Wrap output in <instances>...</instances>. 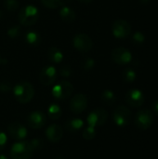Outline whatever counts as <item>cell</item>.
Returning <instances> with one entry per match:
<instances>
[{
  "instance_id": "6da1fadb",
  "label": "cell",
  "mask_w": 158,
  "mask_h": 159,
  "mask_svg": "<svg viewBox=\"0 0 158 159\" xmlns=\"http://www.w3.org/2000/svg\"><path fill=\"white\" fill-rule=\"evenodd\" d=\"M13 94L20 103H28L34 95V89L28 81H20L13 88Z\"/></svg>"
},
{
  "instance_id": "7a4b0ae2",
  "label": "cell",
  "mask_w": 158,
  "mask_h": 159,
  "mask_svg": "<svg viewBox=\"0 0 158 159\" xmlns=\"http://www.w3.org/2000/svg\"><path fill=\"white\" fill-rule=\"evenodd\" d=\"M39 18V10L35 6L27 5L22 7L18 15L19 22L23 26L34 25Z\"/></svg>"
},
{
  "instance_id": "3957f363",
  "label": "cell",
  "mask_w": 158,
  "mask_h": 159,
  "mask_svg": "<svg viewBox=\"0 0 158 159\" xmlns=\"http://www.w3.org/2000/svg\"><path fill=\"white\" fill-rule=\"evenodd\" d=\"M32 144L28 141H20L13 144L10 150L11 159H30L34 154Z\"/></svg>"
},
{
  "instance_id": "277c9868",
  "label": "cell",
  "mask_w": 158,
  "mask_h": 159,
  "mask_svg": "<svg viewBox=\"0 0 158 159\" xmlns=\"http://www.w3.org/2000/svg\"><path fill=\"white\" fill-rule=\"evenodd\" d=\"M74 92V86L69 81H61L52 89V95L56 100L64 101L68 99Z\"/></svg>"
},
{
  "instance_id": "5b68a950",
  "label": "cell",
  "mask_w": 158,
  "mask_h": 159,
  "mask_svg": "<svg viewBox=\"0 0 158 159\" xmlns=\"http://www.w3.org/2000/svg\"><path fill=\"white\" fill-rule=\"evenodd\" d=\"M153 122H154V114L148 109L140 110L135 116V119H134L135 126L142 130H145L149 129L152 126Z\"/></svg>"
},
{
  "instance_id": "8992f818",
  "label": "cell",
  "mask_w": 158,
  "mask_h": 159,
  "mask_svg": "<svg viewBox=\"0 0 158 159\" xmlns=\"http://www.w3.org/2000/svg\"><path fill=\"white\" fill-rule=\"evenodd\" d=\"M74 48L82 53H87L90 51L93 48V42L91 38L86 34H78L73 38Z\"/></svg>"
},
{
  "instance_id": "52a82bcc",
  "label": "cell",
  "mask_w": 158,
  "mask_h": 159,
  "mask_svg": "<svg viewBox=\"0 0 158 159\" xmlns=\"http://www.w3.org/2000/svg\"><path fill=\"white\" fill-rule=\"evenodd\" d=\"M108 118V113L102 108H96L88 116V123L90 127L102 126Z\"/></svg>"
},
{
  "instance_id": "ba28073f",
  "label": "cell",
  "mask_w": 158,
  "mask_h": 159,
  "mask_svg": "<svg viewBox=\"0 0 158 159\" xmlns=\"http://www.w3.org/2000/svg\"><path fill=\"white\" fill-rule=\"evenodd\" d=\"M131 33L130 24L125 20H117L113 24V34L119 39L127 38Z\"/></svg>"
},
{
  "instance_id": "9c48e42d",
  "label": "cell",
  "mask_w": 158,
  "mask_h": 159,
  "mask_svg": "<svg viewBox=\"0 0 158 159\" xmlns=\"http://www.w3.org/2000/svg\"><path fill=\"white\" fill-rule=\"evenodd\" d=\"M113 117L116 125L121 127L127 126L131 118V111L128 107L120 105L115 110Z\"/></svg>"
},
{
  "instance_id": "30bf717a",
  "label": "cell",
  "mask_w": 158,
  "mask_h": 159,
  "mask_svg": "<svg viewBox=\"0 0 158 159\" xmlns=\"http://www.w3.org/2000/svg\"><path fill=\"white\" fill-rule=\"evenodd\" d=\"M112 60L120 65H125L132 61V55L126 48H116L112 51Z\"/></svg>"
},
{
  "instance_id": "8fae6325",
  "label": "cell",
  "mask_w": 158,
  "mask_h": 159,
  "mask_svg": "<svg viewBox=\"0 0 158 159\" xmlns=\"http://www.w3.org/2000/svg\"><path fill=\"white\" fill-rule=\"evenodd\" d=\"M88 98L85 94H75L70 102V109L74 114H81L87 109Z\"/></svg>"
},
{
  "instance_id": "7c38bea8",
  "label": "cell",
  "mask_w": 158,
  "mask_h": 159,
  "mask_svg": "<svg viewBox=\"0 0 158 159\" xmlns=\"http://www.w3.org/2000/svg\"><path fill=\"white\" fill-rule=\"evenodd\" d=\"M58 77L57 70L53 66H46L42 69L39 75V80L44 86L52 85Z\"/></svg>"
},
{
  "instance_id": "4fadbf2b",
  "label": "cell",
  "mask_w": 158,
  "mask_h": 159,
  "mask_svg": "<svg viewBox=\"0 0 158 159\" xmlns=\"http://www.w3.org/2000/svg\"><path fill=\"white\" fill-rule=\"evenodd\" d=\"M7 131H8L9 136L12 139L17 140V141H22L27 136L26 128L20 122L10 123L7 127Z\"/></svg>"
},
{
  "instance_id": "5bb4252c",
  "label": "cell",
  "mask_w": 158,
  "mask_h": 159,
  "mask_svg": "<svg viewBox=\"0 0 158 159\" xmlns=\"http://www.w3.org/2000/svg\"><path fill=\"white\" fill-rule=\"evenodd\" d=\"M46 121H47V118H46L45 114L40 111L32 112L27 118L28 126L33 129H41L46 124Z\"/></svg>"
},
{
  "instance_id": "9a60e30c",
  "label": "cell",
  "mask_w": 158,
  "mask_h": 159,
  "mask_svg": "<svg viewBox=\"0 0 158 159\" xmlns=\"http://www.w3.org/2000/svg\"><path fill=\"white\" fill-rule=\"evenodd\" d=\"M126 101L132 107H141L144 102V95L141 90L133 89L128 91Z\"/></svg>"
},
{
  "instance_id": "2e32d148",
  "label": "cell",
  "mask_w": 158,
  "mask_h": 159,
  "mask_svg": "<svg viewBox=\"0 0 158 159\" xmlns=\"http://www.w3.org/2000/svg\"><path fill=\"white\" fill-rule=\"evenodd\" d=\"M46 136L47 139L51 143H59L63 136L62 128L58 124H52L47 129Z\"/></svg>"
},
{
  "instance_id": "e0dca14e",
  "label": "cell",
  "mask_w": 158,
  "mask_h": 159,
  "mask_svg": "<svg viewBox=\"0 0 158 159\" xmlns=\"http://www.w3.org/2000/svg\"><path fill=\"white\" fill-rule=\"evenodd\" d=\"M59 13H60L61 19L65 22H73L76 18V14L74 10H73L69 7H62L60 9Z\"/></svg>"
},
{
  "instance_id": "ac0fdd59",
  "label": "cell",
  "mask_w": 158,
  "mask_h": 159,
  "mask_svg": "<svg viewBox=\"0 0 158 159\" xmlns=\"http://www.w3.org/2000/svg\"><path fill=\"white\" fill-rule=\"evenodd\" d=\"M84 127V121L80 118H71L65 123V129L69 132H76Z\"/></svg>"
},
{
  "instance_id": "d6986e66",
  "label": "cell",
  "mask_w": 158,
  "mask_h": 159,
  "mask_svg": "<svg viewBox=\"0 0 158 159\" xmlns=\"http://www.w3.org/2000/svg\"><path fill=\"white\" fill-rule=\"evenodd\" d=\"M47 57L49 59L50 61L54 62V63H60L62 60H63V54L62 52L55 48V47H51L48 51H47Z\"/></svg>"
},
{
  "instance_id": "ffe728a7",
  "label": "cell",
  "mask_w": 158,
  "mask_h": 159,
  "mask_svg": "<svg viewBox=\"0 0 158 159\" xmlns=\"http://www.w3.org/2000/svg\"><path fill=\"white\" fill-rule=\"evenodd\" d=\"M25 40L31 46H37L40 43V34L34 31H28L25 34Z\"/></svg>"
},
{
  "instance_id": "44dd1931",
  "label": "cell",
  "mask_w": 158,
  "mask_h": 159,
  "mask_svg": "<svg viewBox=\"0 0 158 159\" xmlns=\"http://www.w3.org/2000/svg\"><path fill=\"white\" fill-rule=\"evenodd\" d=\"M47 116H49V118H51L53 120H58L61 116V107L56 103L50 104L48 106V109H47Z\"/></svg>"
},
{
  "instance_id": "7402d4cb",
  "label": "cell",
  "mask_w": 158,
  "mask_h": 159,
  "mask_svg": "<svg viewBox=\"0 0 158 159\" xmlns=\"http://www.w3.org/2000/svg\"><path fill=\"white\" fill-rule=\"evenodd\" d=\"M102 100L104 103L108 105H112L115 102V95L111 90H105L102 94Z\"/></svg>"
},
{
  "instance_id": "603a6c76",
  "label": "cell",
  "mask_w": 158,
  "mask_h": 159,
  "mask_svg": "<svg viewBox=\"0 0 158 159\" xmlns=\"http://www.w3.org/2000/svg\"><path fill=\"white\" fill-rule=\"evenodd\" d=\"M122 77L123 79L128 82V83H131L136 79V73L133 69L131 68H127L123 71L122 73Z\"/></svg>"
},
{
  "instance_id": "cb8c5ba5",
  "label": "cell",
  "mask_w": 158,
  "mask_h": 159,
  "mask_svg": "<svg viewBox=\"0 0 158 159\" xmlns=\"http://www.w3.org/2000/svg\"><path fill=\"white\" fill-rule=\"evenodd\" d=\"M4 7L8 11H15L19 8L20 4L17 0H4Z\"/></svg>"
},
{
  "instance_id": "d4e9b609",
  "label": "cell",
  "mask_w": 158,
  "mask_h": 159,
  "mask_svg": "<svg viewBox=\"0 0 158 159\" xmlns=\"http://www.w3.org/2000/svg\"><path fill=\"white\" fill-rule=\"evenodd\" d=\"M95 136H96V131H95V128H93V127L88 126L83 131V137L86 140H92Z\"/></svg>"
},
{
  "instance_id": "484cf974",
  "label": "cell",
  "mask_w": 158,
  "mask_h": 159,
  "mask_svg": "<svg viewBox=\"0 0 158 159\" xmlns=\"http://www.w3.org/2000/svg\"><path fill=\"white\" fill-rule=\"evenodd\" d=\"M42 4L48 8H57L61 6V0H41Z\"/></svg>"
},
{
  "instance_id": "4316f807",
  "label": "cell",
  "mask_w": 158,
  "mask_h": 159,
  "mask_svg": "<svg viewBox=\"0 0 158 159\" xmlns=\"http://www.w3.org/2000/svg\"><path fill=\"white\" fill-rule=\"evenodd\" d=\"M94 66H95V61H94L92 58H90V57L84 59V61H82V68H83L84 70L89 71V70H91Z\"/></svg>"
},
{
  "instance_id": "83f0119b",
  "label": "cell",
  "mask_w": 158,
  "mask_h": 159,
  "mask_svg": "<svg viewBox=\"0 0 158 159\" xmlns=\"http://www.w3.org/2000/svg\"><path fill=\"white\" fill-rule=\"evenodd\" d=\"M20 27L19 26H12L7 30V35L10 38H16L20 35Z\"/></svg>"
},
{
  "instance_id": "f1b7e54d",
  "label": "cell",
  "mask_w": 158,
  "mask_h": 159,
  "mask_svg": "<svg viewBox=\"0 0 158 159\" xmlns=\"http://www.w3.org/2000/svg\"><path fill=\"white\" fill-rule=\"evenodd\" d=\"M132 40L134 43L136 44H142V42H144L145 40V36L142 32H136L133 35H132Z\"/></svg>"
},
{
  "instance_id": "f546056e",
  "label": "cell",
  "mask_w": 158,
  "mask_h": 159,
  "mask_svg": "<svg viewBox=\"0 0 158 159\" xmlns=\"http://www.w3.org/2000/svg\"><path fill=\"white\" fill-rule=\"evenodd\" d=\"M31 144H32V147L34 149V151H36V150H40L42 147H43V141L40 139V138H36V139H33L32 141H30Z\"/></svg>"
},
{
  "instance_id": "4dcf8cb0",
  "label": "cell",
  "mask_w": 158,
  "mask_h": 159,
  "mask_svg": "<svg viewBox=\"0 0 158 159\" xmlns=\"http://www.w3.org/2000/svg\"><path fill=\"white\" fill-rule=\"evenodd\" d=\"M60 74H61V75L63 76V77H69V76L72 75V69H71L70 66H67V65L62 66V67L60 69Z\"/></svg>"
},
{
  "instance_id": "1f68e13d",
  "label": "cell",
  "mask_w": 158,
  "mask_h": 159,
  "mask_svg": "<svg viewBox=\"0 0 158 159\" xmlns=\"http://www.w3.org/2000/svg\"><path fill=\"white\" fill-rule=\"evenodd\" d=\"M11 85L8 81H2L0 82V91L2 92H8L11 90Z\"/></svg>"
},
{
  "instance_id": "d6a6232c",
  "label": "cell",
  "mask_w": 158,
  "mask_h": 159,
  "mask_svg": "<svg viewBox=\"0 0 158 159\" xmlns=\"http://www.w3.org/2000/svg\"><path fill=\"white\" fill-rule=\"evenodd\" d=\"M7 135L3 131H0V151L4 149L5 145L7 144Z\"/></svg>"
},
{
  "instance_id": "836d02e7",
  "label": "cell",
  "mask_w": 158,
  "mask_h": 159,
  "mask_svg": "<svg viewBox=\"0 0 158 159\" xmlns=\"http://www.w3.org/2000/svg\"><path fill=\"white\" fill-rule=\"evenodd\" d=\"M78 1H80V2H82V3H90V2H92L93 0H78Z\"/></svg>"
},
{
  "instance_id": "e575fe53",
  "label": "cell",
  "mask_w": 158,
  "mask_h": 159,
  "mask_svg": "<svg viewBox=\"0 0 158 159\" xmlns=\"http://www.w3.org/2000/svg\"><path fill=\"white\" fill-rule=\"evenodd\" d=\"M155 110H156V114H158V102H156V104H155Z\"/></svg>"
},
{
  "instance_id": "d590c367",
  "label": "cell",
  "mask_w": 158,
  "mask_h": 159,
  "mask_svg": "<svg viewBox=\"0 0 158 159\" xmlns=\"http://www.w3.org/2000/svg\"><path fill=\"white\" fill-rule=\"evenodd\" d=\"M140 1H141V3H142V4H147V3L150 2V0H140Z\"/></svg>"
},
{
  "instance_id": "8d00e7d4",
  "label": "cell",
  "mask_w": 158,
  "mask_h": 159,
  "mask_svg": "<svg viewBox=\"0 0 158 159\" xmlns=\"http://www.w3.org/2000/svg\"><path fill=\"white\" fill-rule=\"evenodd\" d=\"M0 159H7V157L4 155H0Z\"/></svg>"
},
{
  "instance_id": "74e56055",
  "label": "cell",
  "mask_w": 158,
  "mask_h": 159,
  "mask_svg": "<svg viewBox=\"0 0 158 159\" xmlns=\"http://www.w3.org/2000/svg\"><path fill=\"white\" fill-rule=\"evenodd\" d=\"M55 159H64V158H63L62 157H61V156H60V157H57Z\"/></svg>"
},
{
  "instance_id": "f35d334b",
  "label": "cell",
  "mask_w": 158,
  "mask_h": 159,
  "mask_svg": "<svg viewBox=\"0 0 158 159\" xmlns=\"http://www.w3.org/2000/svg\"><path fill=\"white\" fill-rule=\"evenodd\" d=\"M2 15H3V14H2V12H1V11H0V20H1V19H2Z\"/></svg>"
},
{
  "instance_id": "ab89813d",
  "label": "cell",
  "mask_w": 158,
  "mask_h": 159,
  "mask_svg": "<svg viewBox=\"0 0 158 159\" xmlns=\"http://www.w3.org/2000/svg\"><path fill=\"white\" fill-rule=\"evenodd\" d=\"M0 63H1V56H0Z\"/></svg>"
}]
</instances>
